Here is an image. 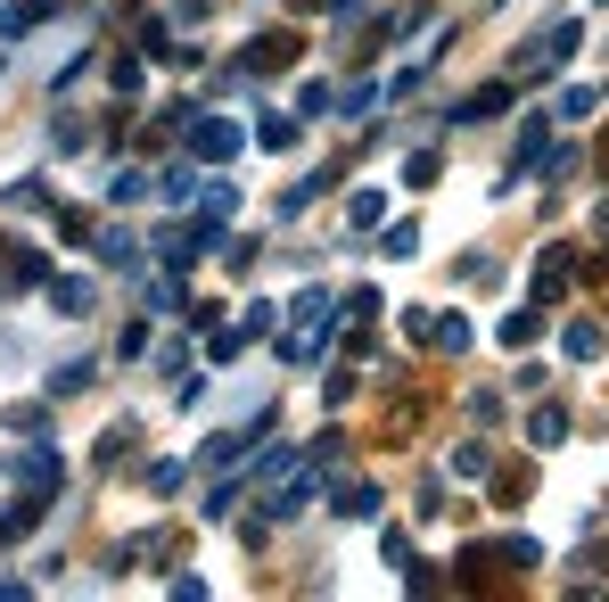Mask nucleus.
Here are the masks:
<instances>
[{"mask_svg":"<svg viewBox=\"0 0 609 602\" xmlns=\"http://www.w3.org/2000/svg\"><path fill=\"white\" fill-rule=\"evenodd\" d=\"M50 305H58V314H92V281H58Z\"/></svg>","mask_w":609,"mask_h":602,"instance_id":"2","label":"nucleus"},{"mask_svg":"<svg viewBox=\"0 0 609 602\" xmlns=\"http://www.w3.org/2000/svg\"><path fill=\"white\" fill-rule=\"evenodd\" d=\"M190 149H198L206 166H215V157H231V149H240V124H198V141H190Z\"/></svg>","mask_w":609,"mask_h":602,"instance_id":"1","label":"nucleus"}]
</instances>
